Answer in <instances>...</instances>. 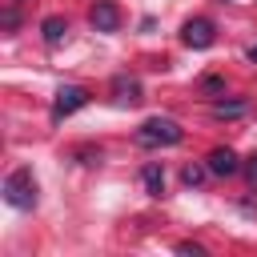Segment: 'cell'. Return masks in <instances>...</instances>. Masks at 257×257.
Instances as JSON below:
<instances>
[{"label":"cell","mask_w":257,"mask_h":257,"mask_svg":"<svg viewBox=\"0 0 257 257\" xmlns=\"http://www.w3.org/2000/svg\"><path fill=\"white\" fill-rule=\"evenodd\" d=\"M185 128L173 120V116H149L141 128H137V145L145 149H161V145H181Z\"/></svg>","instance_id":"obj_1"},{"label":"cell","mask_w":257,"mask_h":257,"mask_svg":"<svg viewBox=\"0 0 257 257\" xmlns=\"http://www.w3.org/2000/svg\"><path fill=\"white\" fill-rule=\"evenodd\" d=\"M4 201L12 209H32L36 205V177H32V169H12L4 177Z\"/></svg>","instance_id":"obj_2"},{"label":"cell","mask_w":257,"mask_h":257,"mask_svg":"<svg viewBox=\"0 0 257 257\" xmlns=\"http://www.w3.org/2000/svg\"><path fill=\"white\" fill-rule=\"evenodd\" d=\"M88 104V88H80V84H64V88H56V100H52V120L60 124L64 116H72L76 108H84Z\"/></svg>","instance_id":"obj_3"},{"label":"cell","mask_w":257,"mask_h":257,"mask_svg":"<svg viewBox=\"0 0 257 257\" xmlns=\"http://www.w3.org/2000/svg\"><path fill=\"white\" fill-rule=\"evenodd\" d=\"M181 40H185L189 48H209V44L217 40V28H213V20L197 16V20H189V24L181 28Z\"/></svg>","instance_id":"obj_4"},{"label":"cell","mask_w":257,"mask_h":257,"mask_svg":"<svg viewBox=\"0 0 257 257\" xmlns=\"http://www.w3.org/2000/svg\"><path fill=\"white\" fill-rule=\"evenodd\" d=\"M88 20H92L96 32H116V28H120V8H116L112 0H96L92 12H88Z\"/></svg>","instance_id":"obj_5"},{"label":"cell","mask_w":257,"mask_h":257,"mask_svg":"<svg viewBox=\"0 0 257 257\" xmlns=\"http://www.w3.org/2000/svg\"><path fill=\"white\" fill-rule=\"evenodd\" d=\"M205 169H209L213 177H233V173L241 169V161H237V153H233V149H213Z\"/></svg>","instance_id":"obj_6"},{"label":"cell","mask_w":257,"mask_h":257,"mask_svg":"<svg viewBox=\"0 0 257 257\" xmlns=\"http://www.w3.org/2000/svg\"><path fill=\"white\" fill-rule=\"evenodd\" d=\"M112 88H116V100H120V104H137V100H141V80H137V76H116Z\"/></svg>","instance_id":"obj_7"},{"label":"cell","mask_w":257,"mask_h":257,"mask_svg":"<svg viewBox=\"0 0 257 257\" xmlns=\"http://www.w3.org/2000/svg\"><path fill=\"white\" fill-rule=\"evenodd\" d=\"M141 181H145V189H149L153 197H161V193H165V169H161V165H149V169L141 173Z\"/></svg>","instance_id":"obj_8"},{"label":"cell","mask_w":257,"mask_h":257,"mask_svg":"<svg viewBox=\"0 0 257 257\" xmlns=\"http://www.w3.org/2000/svg\"><path fill=\"white\" fill-rule=\"evenodd\" d=\"M64 32H68V24H64L60 16H48V20H44V44H60Z\"/></svg>","instance_id":"obj_9"},{"label":"cell","mask_w":257,"mask_h":257,"mask_svg":"<svg viewBox=\"0 0 257 257\" xmlns=\"http://www.w3.org/2000/svg\"><path fill=\"white\" fill-rule=\"evenodd\" d=\"M213 112H217V116H241V112H245V100H217Z\"/></svg>","instance_id":"obj_10"},{"label":"cell","mask_w":257,"mask_h":257,"mask_svg":"<svg viewBox=\"0 0 257 257\" xmlns=\"http://www.w3.org/2000/svg\"><path fill=\"white\" fill-rule=\"evenodd\" d=\"M201 181H205V169L189 165V169H185V185H201Z\"/></svg>","instance_id":"obj_11"},{"label":"cell","mask_w":257,"mask_h":257,"mask_svg":"<svg viewBox=\"0 0 257 257\" xmlns=\"http://www.w3.org/2000/svg\"><path fill=\"white\" fill-rule=\"evenodd\" d=\"M245 177H249V185H257V153L245 161Z\"/></svg>","instance_id":"obj_12"},{"label":"cell","mask_w":257,"mask_h":257,"mask_svg":"<svg viewBox=\"0 0 257 257\" xmlns=\"http://www.w3.org/2000/svg\"><path fill=\"white\" fill-rule=\"evenodd\" d=\"M177 253H193V257H201L205 249H201V245H193V241H181V245H177Z\"/></svg>","instance_id":"obj_13"},{"label":"cell","mask_w":257,"mask_h":257,"mask_svg":"<svg viewBox=\"0 0 257 257\" xmlns=\"http://www.w3.org/2000/svg\"><path fill=\"white\" fill-rule=\"evenodd\" d=\"M16 24H20V16H16V12H12V8H8V12H4V28H8V32H12V28H16Z\"/></svg>","instance_id":"obj_14"},{"label":"cell","mask_w":257,"mask_h":257,"mask_svg":"<svg viewBox=\"0 0 257 257\" xmlns=\"http://www.w3.org/2000/svg\"><path fill=\"white\" fill-rule=\"evenodd\" d=\"M249 60H257V44H253V48H249Z\"/></svg>","instance_id":"obj_15"}]
</instances>
